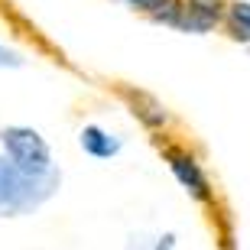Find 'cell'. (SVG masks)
<instances>
[{
  "label": "cell",
  "instance_id": "obj_1",
  "mask_svg": "<svg viewBox=\"0 0 250 250\" xmlns=\"http://www.w3.org/2000/svg\"><path fill=\"white\" fill-rule=\"evenodd\" d=\"M62 186V172L52 179L23 176L3 153H0V218H23L39 211Z\"/></svg>",
  "mask_w": 250,
  "mask_h": 250
},
{
  "label": "cell",
  "instance_id": "obj_2",
  "mask_svg": "<svg viewBox=\"0 0 250 250\" xmlns=\"http://www.w3.org/2000/svg\"><path fill=\"white\" fill-rule=\"evenodd\" d=\"M0 153L29 179H52L59 176V166L52 159V146L36 127L10 124L0 127Z\"/></svg>",
  "mask_w": 250,
  "mask_h": 250
},
{
  "label": "cell",
  "instance_id": "obj_3",
  "mask_svg": "<svg viewBox=\"0 0 250 250\" xmlns=\"http://www.w3.org/2000/svg\"><path fill=\"white\" fill-rule=\"evenodd\" d=\"M153 20L179 33H208L224 20V3L221 0H169Z\"/></svg>",
  "mask_w": 250,
  "mask_h": 250
},
{
  "label": "cell",
  "instance_id": "obj_4",
  "mask_svg": "<svg viewBox=\"0 0 250 250\" xmlns=\"http://www.w3.org/2000/svg\"><path fill=\"white\" fill-rule=\"evenodd\" d=\"M163 156H166L176 182L192 195L195 202H211V182H208V172L202 169V163H198L192 153H186V149H179V146H169Z\"/></svg>",
  "mask_w": 250,
  "mask_h": 250
},
{
  "label": "cell",
  "instance_id": "obj_5",
  "mask_svg": "<svg viewBox=\"0 0 250 250\" xmlns=\"http://www.w3.org/2000/svg\"><path fill=\"white\" fill-rule=\"evenodd\" d=\"M78 146L91 159H114L124 149V137L104 130L101 124H84V127L78 130Z\"/></svg>",
  "mask_w": 250,
  "mask_h": 250
},
{
  "label": "cell",
  "instance_id": "obj_6",
  "mask_svg": "<svg viewBox=\"0 0 250 250\" xmlns=\"http://www.w3.org/2000/svg\"><path fill=\"white\" fill-rule=\"evenodd\" d=\"M127 98L133 101V114H137L140 121L146 124V127H153V130H159L163 124L169 121V114H166V107L156 101V98H149V94H143V91H127Z\"/></svg>",
  "mask_w": 250,
  "mask_h": 250
},
{
  "label": "cell",
  "instance_id": "obj_7",
  "mask_svg": "<svg viewBox=\"0 0 250 250\" xmlns=\"http://www.w3.org/2000/svg\"><path fill=\"white\" fill-rule=\"evenodd\" d=\"M224 17H228V29H231V36L241 39V42H250V3H247V0L224 3Z\"/></svg>",
  "mask_w": 250,
  "mask_h": 250
},
{
  "label": "cell",
  "instance_id": "obj_8",
  "mask_svg": "<svg viewBox=\"0 0 250 250\" xmlns=\"http://www.w3.org/2000/svg\"><path fill=\"white\" fill-rule=\"evenodd\" d=\"M23 62H26V59L20 56L17 49H10V46H3V42H0V68H20Z\"/></svg>",
  "mask_w": 250,
  "mask_h": 250
},
{
  "label": "cell",
  "instance_id": "obj_9",
  "mask_svg": "<svg viewBox=\"0 0 250 250\" xmlns=\"http://www.w3.org/2000/svg\"><path fill=\"white\" fill-rule=\"evenodd\" d=\"M127 7H133V10H143V13H149V17H156L159 10L166 7L169 0H124Z\"/></svg>",
  "mask_w": 250,
  "mask_h": 250
},
{
  "label": "cell",
  "instance_id": "obj_10",
  "mask_svg": "<svg viewBox=\"0 0 250 250\" xmlns=\"http://www.w3.org/2000/svg\"><path fill=\"white\" fill-rule=\"evenodd\" d=\"M153 244H156V237H149V234H130L127 237V250H153Z\"/></svg>",
  "mask_w": 250,
  "mask_h": 250
},
{
  "label": "cell",
  "instance_id": "obj_11",
  "mask_svg": "<svg viewBox=\"0 0 250 250\" xmlns=\"http://www.w3.org/2000/svg\"><path fill=\"white\" fill-rule=\"evenodd\" d=\"M153 250H176V234H172V231L159 234L156 244H153Z\"/></svg>",
  "mask_w": 250,
  "mask_h": 250
}]
</instances>
